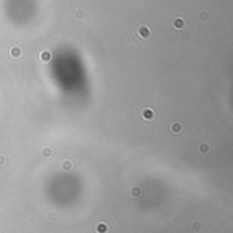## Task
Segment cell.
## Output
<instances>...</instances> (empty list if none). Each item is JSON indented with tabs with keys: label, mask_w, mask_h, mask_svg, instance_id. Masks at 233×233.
Here are the masks:
<instances>
[{
	"label": "cell",
	"mask_w": 233,
	"mask_h": 233,
	"mask_svg": "<svg viewBox=\"0 0 233 233\" xmlns=\"http://www.w3.org/2000/svg\"><path fill=\"white\" fill-rule=\"evenodd\" d=\"M138 36L142 38V40H149L150 37H151V30H150V27L146 26V25H142V26H139L138 29Z\"/></svg>",
	"instance_id": "cell-1"
},
{
	"label": "cell",
	"mask_w": 233,
	"mask_h": 233,
	"mask_svg": "<svg viewBox=\"0 0 233 233\" xmlns=\"http://www.w3.org/2000/svg\"><path fill=\"white\" fill-rule=\"evenodd\" d=\"M142 117H143L145 120H154V117H156V113H154V111L153 109H150V108H143L142 109Z\"/></svg>",
	"instance_id": "cell-2"
},
{
	"label": "cell",
	"mask_w": 233,
	"mask_h": 233,
	"mask_svg": "<svg viewBox=\"0 0 233 233\" xmlns=\"http://www.w3.org/2000/svg\"><path fill=\"white\" fill-rule=\"evenodd\" d=\"M172 25H173V29H176V30H181V29L185 27V21H184V18L179 17V18H176L175 21H173Z\"/></svg>",
	"instance_id": "cell-3"
},
{
	"label": "cell",
	"mask_w": 233,
	"mask_h": 233,
	"mask_svg": "<svg viewBox=\"0 0 233 233\" xmlns=\"http://www.w3.org/2000/svg\"><path fill=\"white\" fill-rule=\"evenodd\" d=\"M170 131L173 132V134L179 135L181 131H183V124L180 123V121H175V123H172L170 124Z\"/></svg>",
	"instance_id": "cell-4"
},
{
	"label": "cell",
	"mask_w": 233,
	"mask_h": 233,
	"mask_svg": "<svg viewBox=\"0 0 233 233\" xmlns=\"http://www.w3.org/2000/svg\"><path fill=\"white\" fill-rule=\"evenodd\" d=\"M40 59H41V62L48 63V62L52 60V52H50V50H42L40 55Z\"/></svg>",
	"instance_id": "cell-5"
},
{
	"label": "cell",
	"mask_w": 233,
	"mask_h": 233,
	"mask_svg": "<svg viewBox=\"0 0 233 233\" xmlns=\"http://www.w3.org/2000/svg\"><path fill=\"white\" fill-rule=\"evenodd\" d=\"M10 55H11V57H14V59H19L22 56V49H21L19 46H12V48L10 49Z\"/></svg>",
	"instance_id": "cell-6"
},
{
	"label": "cell",
	"mask_w": 233,
	"mask_h": 233,
	"mask_svg": "<svg viewBox=\"0 0 233 233\" xmlns=\"http://www.w3.org/2000/svg\"><path fill=\"white\" fill-rule=\"evenodd\" d=\"M95 232L97 233H108V225L105 222H100L95 225Z\"/></svg>",
	"instance_id": "cell-7"
},
{
	"label": "cell",
	"mask_w": 233,
	"mask_h": 233,
	"mask_svg": "<svg viewBox=\"0 0 233 233\" xmlns=\"http://www.w3.org/2000/svg\"><path fill=\"white\" fill-rule=\"evenodd\" d=\"M209 150H210V146H209L207 143H201L199 146H198V151L202 153V154H206Z\"/></svg>",
	"instance_id": "cell-8"
},
{
	"label": "cell",
	"mask_w": 233,
	"mask_h": 233,
	"mask_svg": "<svg viewBox=\"0 0 233 233\" xmlns=\"http://www.w3.org/2000/svg\"><path fill=\"white\" fill-rule=\"evenodd\" d=\"M198 18L201 19L202 22H206V21H209V18H210V15H209V12H207V11H202V12H199V15H198Z\"/></svg>",
	"instance_id": "cell-9"
},
{
	"label": "cell",
	"mask_w": 233,
	"mask_h": 233,
	"mask_svg": "<svg viewBox=\"0 0 233 233\" xmlns=\"http://www.w3.org/2000/svg\"><path fill=\"white\" fill-rule=\"evenodd\" d=\"M42 156H44L45 158H50L52 156H53V151H52V149H50V147L42 149Z\"/></svg>",
	"instance_id": "cell-10"
},
{
	"label": "cell",
	"mask_w": 233,
	"mask_h": 233,
	"mask_svg": "<svg viewBox=\"0 0 233 233\" xmlns=\"http://www.w3.org/2000/svg\"><path fill=\"white\" fill-rule=\"evenodd\" d=\"M72 168V162L71 161H68V160H66V161L62 164V169L64 170V172H68V170Z\"/></svg>",
	"instance_id": "cell-11"
},
{
	"label": "cell",
	"mask_w": 233,
	"mask_h": 233,
	"mask_svg": "<svg viewBox=\"0 0 233 233\" xmlns=\"http://www.w3.org/2000/svg\"><path fill=\"white\" fill-rule=\"evenodd\" d=\"M140 194H142V189L139 188V187H132V188H131V195H132V196H139Z\"/></svg>",
	"instance_id": "cell-12"
},
{
	"label": "cell",
	"mask_w": 233,
	"mask_h": 233,
	"mask_svg": "<svg viewBox=\"0 0 233 233\" xmlns=\"http://www.w3.org/2000/svg\"><path fill=\"white\" fill-rule=\"evenodd\" d=\"M192 229L195 230V232H199L202 229V222L201 221H195V222H192Z\"/></svg>",
	"instance_id": "cell-13"
},
{
	"label": "cell",
	"mask_w": 233,
	"mask_h": 233,
	"mask_svg": "<svg viewBox=\"0 0 233 233\" xmlns=\"http://www.w3.org/2000/svg\"><path fill=\"white\" fill-rule=\"evenodd\" d=\"M75 17H76V19H83L85 18V11H83V10H76Z\"/></svg>",
	"instance_id": "cell-14"
},
{
	"label": "cell",
	"mask_w": 233,
	"mask_h": 233,
	"mask_svg": "<svg viewBox=\"0 0 233 233\" xmlns=\"http://www.w3.org/2000/svg\"><path fill=\"white\" fill-rule=\"evenodd\" d=\"M4 164H6V157H4V156H1V154H0V166H1V165H4Z\"/></svg>",
	"instance_id": "cell-15"
},
{
	"label": "cell",
	"mask_w": 233,
	"mask_h": 233,
	"mask_svg": "<svg viewBox=\"0 0 233 233\" xmlns=\"http://www.w3.org/2000/svg\"><path fill=\"white\" fill-rule=\"evenodd\" d=\"M56 218H57V217H56V214H55V213H50V214H49V220L52 221V222H53Z\"/></svg>",
	"instance_id": "cell-16"
},
{
	"label": "cell",
	"mask_w": 233,
	"mask_h": 233,
	"mask_svg": "<svg viewBox=\"0 0 233 233\" xmlns=\"http://www.w3.org/2000/svg\"><path fill=\"white\" fill-rule=\"evenodd\" d=\"M188 36H189L188 33H185V34H183V40H187V38H188Z\"/></svg>",
	"instance_id": "cell-17"
}]
</instances>
